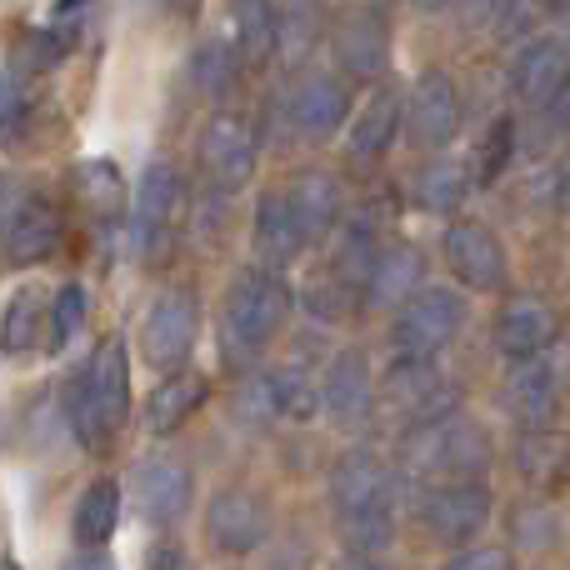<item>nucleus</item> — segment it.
Instances as JSON below:
<instances>
[{
    "mask_svg": "<svg viewBox=\"0 0 570 570\" xmlns=\"http://www.w3.org/2000/svg\"><path fill=\"white\" fill-rule=\"evenodd\" d=\"M331 501H335V521L341 535L355 546L361 556L381 551L395 531V485L391 471L381 465L375 451H345L331 471Z\"/></svg>",
    "mask_w": 570,
    "mask_h": 570,
    "instance_id": "nucleus-1",
    "label": "nucleus"
},
{
    "mask_svg": "<svg viewBox=\"0 0 570 570\" xmlns=\"http://www.w3.org/2000/svg\"><path fill=\"white\" fill-rule=\"evenodd\" d=\"M130 415V361H126V341L106 335L90 351L80 381H70V425H76L80 445L96 455L110 451V441L120 435Z\"/></svg>",
    "mask_w": 570,
    "mask_h": 570,
    "instance_id": "nucleus-2",
    "label": "nucleus"
},
{
    "mask_svg": "<svg viewBox=\"0 0 570 570\" xmlns=\"http://www.w3.org/2000/svg\"><path fill=\"white\" fill-rule=\"evenodd\" d=\"M491 471V445L475 425L445 421L421 425V431L401 435V475L425 491H445V485H471Z\"/></svg>",
    "mask_w": 570,
    "mask_h": 570,
    "instance_id": "nucleus-3",
    "label": "nucleus"
},
{
    "mask_svg": "<svg viewBox=\"0 0 570 570\" xmlns=\"http://www.w3.org/2000/svg\"><path fill=\"white\" fill-rule=\"evenodd\" d=\"M291 315V285L276 271H240L226 291V345L230 361H256Z\"/></svg>",
    "mask_w": 570,
    "mask_h": 570,
    "instance_id": "nucleus-4",
    "label": "nucleus"
},
{
    "mask_svg": "<svg viewBox=\"0 0 570 570\" xmlns=\"http://www.w3.org/2000/svg\"><path fill=\"white\" fill-rule=\"evenodd\" d=\"M445 415H455V391L435 371V361H395L385 385L375 391V425L391 435H411Z\"/></svg>",
    "mask_w": 570,
    "mask_h": 570,
    "instance_id": "nucleus-5",
    "label": "nucleus"
},
{
    "mask_svg": "<svg viewBox=\"0 0 570 570\" xmlns=\"http://www.w3.org/2000/svg\"><path fill=\"white\" fill-rule=\"evenodd\" d=\"M461 321H465V301L455 291H445V285L415 291L411 301L395 311V325H391L395 361H435V355L455 341Z\"/></svg>",
    "mask_w": 570,
    "mask_h": 570,
    "instance_id": "nucleus-6",
    "label": "nucleus"
},
{
    "mask_svg": "<svg viewBox=\"0 0 570 570\" xmlns=\"http://www.w3.org/2000/svg\"><path fill=\"white\" fill-rule=\"evenodd\" d=\"M180 210H186V186L170 160H150L136 186V246L146 261H166L176 246Z\"/></svg>",
    "mask_w": 570,
    "mask_h": 570,
    "instance_id": "nucleus-7",
    "label": "nucleus"
},
{
    "mask_svg": "<svg viewBox=\"0 0 570 570\" xmlns=\"http://www.w3.org/2000/svg\"><path fill=\"white\" fill-rule=\"evenodd\" d=\"M196 331H200V301L190 291H166L156 295V305L146 311L140 325V345H146V361L156 371H186V355L196 351Z\"/></svg>",
    "mask_w": 570,
    "mask_h": 570,
    "instance_id": "nucleus-8",
    "label": "nucleus"
},
{
    "mask_svg": "<svg viewBox=\"0 0 570 570\" xmlns=\"http://www.w3.org/2000/svg\"><path fill=\"white\" fill-rule=\"evenodd\" d=\"M256 130H250L246 116L236 110H220V116L206 120L200 130V170L210 176L216 190H240L250 176H256Z\"/></svg>",
    "mask_w": 570,
    "mask_h": 570,
    "instance_id": "nucleus-9",
    "label": "nucleus"
},
{
    "mask_svg": "<svg viewBox=\"0 0 570 570\" xmlns=\"http://www.w3.org/2000/svg\"><path fill=\"white\" fill-rule=\"evenodd\" d=\"M206 541L216 556H250L266 541V501L246 485H226L206 505Z\"/></svg>",
    "mask_w": 570,
    "mask_h": 570,
    "instance_id": "nucleus-10",
    "label": "nucleus"
},
{
    "mask_svg": "<svg viewBox=\"0 0 570 570\" xmlns=\"http://www.w3.org/2000/svg\"><path fill=\"white\" fill-rule=\"evenodd\" d=\"M345 116H351V96H345L341 76L301 70V76L285 86V120H291V130H301L305 140H325L331 130L345 126Z\"/></svg>",
    "mask_w": 570,
    "mask_h": 570,
    "instance_id": "nucleus-11",
    "label": "nucleus"
},
{
    "mask_svg": "<svg viewBox=\"0 0 570 570\" xmlns=\"http://www.w3.org/2000/svg\"><path fill=\"white\" fill-rule=\"evenodd\" d=\"M405 126H411L415 146L425 150H445L461 136V96H455V80L445 70H421L411 100H405Z\"/></svg>",
    "mask_w": 570,
    "mask_h": 570,
    "instance_id": "nucleus-12",
    "label": "nucleus"
},
{
    "mask_svg": "<svg viewBox=\"0 0 570 570\" xmlns=\"http://www.w3.org/2000/svg\"><path fill=\"white\" fill-rule=\"evenodd\" d=\"M331 56L341 76L351 80H381L385 60H391V30L375 10H345L331 26Z\"/></svg>",
    "mask_w": 570,
    "mask_h": 570,
    "instance_id": "nucleus-13",
    "label": "nucleus"
},
{
    "mask_svg": "<svg viewBox=\"0 0 570 570\" xmlns=\"http://www.w3.org/2000/svg\"><path fill=\"white\" fill-rule=\"evenodd\" d=\"M445 266L455 271V281L471 291H501L505 285V246L495 240V230L485 220H455L445 230Z\"/></svg>",
    "mask_w": 570,
    "mask_h": 570,
    "instance_id": "nucleus-14",
    "label": "nucleus"
},
{
    "mask_svg": "<svg viewBox=\"0 0 570 570\" xmlns=\"http://www.w3.org/2000/svg\"><path fill=\"white\" fill-rule=\"evenodd\" d=\"M556 335H561V325H556V311L541 295H511L495 311V351L505 361H535L556 345Z\"/></svg>",
    "mask_w": 570,
    "mask_h": 570,
    "instance_id": "nucleus-15",
    "label": "nucleus"
},
{
    "mask_svg": "<svg viewBox=\"0 0 570 570\" xmlns=\"http://www.w3.org/2000/svg\"><path fill=\"white\" fill-rule=\"evenodd\" d=\"M511 86L531 110H546L570 86V46L556 36H531L515 50Z\"/></svg>",
    "mask_w": 570,
    "mask_h": 570,
    "instance_id": "nucleus-16",
    "label": "nucleus"
},
{
    "mask_svg": "<svg viewBox=\"0 0 570 570\" xmlns=\"http://www.w3.org/2000/svg\"><path fill=\"white\" fill-rule=\"evenodd\" d=\"M60 250V216L46 196H20L10 200L6 216V261L10 266H36V261H50Z\"/></svg>",
    "mask_w": 570,
    "mask_h": 570,
    "instance_id": "nucleus-17",
    "label": "nucleus"
},
{
    "mask_svg": "<svg viewBox=\"0 0 570 570\" xmlns=\"http://www.w3.org/2000/svg\"><path fill=\"white\" fill-rule=\"evenodd\" d=\"M485 521H491V491H485L481 481L445 485V491L425 495V525H431V535L445 546H471Z\"/></svg>",
    "mask_w": 570,
    "mask_h": 570,
    "instance_id": "nucleus-18",
    "label": "nucleus"
},
{
    "mask_svg": "<svg viewBox=\"0 0 570 570\" xmlns=\"http://www.w3.org/2000/svg\"><path fill=\"white\" fill-rule=\"evenodd\" d=\"M136 501L150 525H176L190 505V475L176 455H146L136 465Z\"/></svg>",
    "mask_w": 570,
    "mask_h": 570,
    "instance_id": "nucleus-19",
    "label": "nucleus"
},
{
    "mask_svg": "<svg viewBox=\"0 0 570 570\" xmlns=\"http://www.w3.org/2000/svg\"><path fill=\"white\" fill-rule=\"evenodd\" d=\"M321 401L341 425H355V421H365V415H375V381H371V365H365L361 351L335 355L321 381Z\"/></svg>",
    "mask_w": 570,
    "mask_h": 570,
    "instance_id": "nucleus-20",
    "label": "nucleus"
},
{
    "mask_svg": "<svg viewBox=\"0 0 570 570\" xmlns=\"http://www.w3.org/2000/svg\"><path fill=\"white\" fill-rule=\"evenodd\" d=\"M305 246H311V236H305L291 196H285V190L261 196V206H256V250H261V261L281 271V266H291Z\"/></svg>",
    "mask_w": 570,
    "mask_h": 570,
    "instance_id": "nucleus-21",
    "label": "nucleus"
},
{
    "mask_svg": "<svg viewBox=\"0 0 570 570\" xmlns=\"http://www.w3.org/2000/svg\"><path fill=\"white\" fill-rule=\"evenodd\" d=\"M405 90L401 86H381L371 100H365L361 110H355V120H351V150L361 160H381L385 150L395 146V130H401V120H405Z\"/></svg>",
    "mask_w": 570,
    "mask_h": 570,
    "instance_id": "nucleus-22",
    "label": "nucleus"
},
{
    "mask_svg": "<svg viewBox=\"0 0 570 570\" xmlns=\"http://www.w3.org/2000/svg\"><path fill=\"white\" fill-rule=\"evenodd\" d=\"M230 20H236V50L246 66H271L285 40V10L276 0H230Z\"/></svg>",
    "mask_w": 570,
    "mask_h": 570,
    "instance_id": "nucleus-23",
    "label": "nucleus"
},
{
    "mask_svg": "<svg viewBox=\"0 0 570 570\" xmlns=\"http://www.w3.org/2000/svg\"><path fill=\"white\" fill-rule=\"evenodd\" d=\"M561 385L566 371H556L551 355H535V361H515L511 375V411L531 425H546L561 411Z\"/></svg>",
    "mask_w": 570,
    "mask_h": 570,
    "instance_id": "nucleus-24",
    "label": "nucleus"
},
{
    "mask_svg": "<svg viewBox=\"0 0 570 570\" xmlns=\"http://www.w3.org/2000/svg\"><path fill=\"white\" fill-rule=\"evenodd\" d=\"M206 391H210V381L200 371H170L166 381L150 391V401H146L150 435H176L180 425H186L190 415L206 405Z\"/></svg>",
    "mask_w": 570,
    "mask_h": 570,
    "instance_id": "nucleus-25",
    "label": "nucleus"
},
{
    "mask_svg": "<svg viewBox=\"0 0 570 570\" xmlns=\"http://www.w3.org/2000/svg\"><path fill=\"white\" fill-rule=\"evenodd\" d=\"M285 196H291L295 216H301V226H305L311 240L331 236L335 220H341V206H345L341 180H335L331 170H301V176L285 186Z\"/></svg>",
    "mask_w": 570,
    "mask_h": 570,
    "instance_id": "nucleus-26",
    "label": "nucleus"
},
{
    "mask_svg": "<svg viewBox=\"0 0 570 570\" xmlns=\"http://www.w3.org/2000/svg\"><path fill=\"white\" fill-rule=\"evenodd\" d=\"M425 276V256L415 246H385L381 250V266H375L371 285H365V295H371V305H385V311H401L405 301H411L415 291H425L421 285Z\"/></svg>",
    "mask_w": 570,
    "mask_h": 570,
    "instance_id": "nucleus-27",
    "label": "nucleus"
},
{
    "mask_svg": "<svg viewBox=\"0 0 570 570\" xmlns=\"http://www.w3.org/2000/svg\"><path fill=\"white\" fill-rule=\"evenodd\" d=\"M120 525V491L116 481H96L86 495H80L76 505V541L86 546V551H100V546L116 535Z\"/></svg>",
    "mask_w": 570,
    "mask_h": 570,
    "instance_id": "nucleus-28",
    "label": "nucleus"
},
{
    "mask_svg": "<svg viewBox=\"0 0 570 570\" xmlns=\"http://www.w3.org/2000/svg\"><path fill=\"white\" fill-rule=\"evenodd\" d=\"M465 196H471V176H465V166H461V160H451V156L431 160V166L415 176V200H421L425 210L451 216V210H461Z\"/></svg>",
    "mask_w": 570,
    "mask_h": 570,
    "instance_id": "nucleus-29",
    "label": "nucleus"
},
{
    "mask_svg": "<svg viewBox=\"0 0 570 570\" xmlns=\"http://www.w3.org/2000/svg\"><path fill=\"white\" fill-rule=\"evenodd\" d=\"M375 266H381V246H375V230L365 226V220H355V226H345L341 246H335V281L345 285V291H355V285H371Z\"/></svg>",
    "mask_w": 570,
    "mask_h": 570,
    "instance_id": "nucleus-30",
    "label": "nucleus"
},
{
    "mask_svg": "<svg viewBox=\"0 0 570 570\" xmlns=\"http://www.w3.org/2000/svg\"><path fill=\"white\" fill-rule=\"evenodd\" d=\"M76 196L90 216L110 220L120 216V200H126V186H120V170L110 160H80L76 166Z\"/></svg>",
    "mask_w": 570,
    "mask_h": 570,
    "instance_id": "nucleus-31",
    "label": "nucleus"
},
{
    "mask_svg": "<svg viewBox=\"0 0 570 570\" xmlns=\"http://www.w3.org/2000/svg\"><path fill=\"white\" fill-rule=\"evenodd\" d=\"M190 80H196L200 96L210 100H230L240 86V60L230 46H220V40H210V46L196 50V60H190Z\"/></svg>",
    "mask_w": 570,
    "mask_h": 570,
    "instance_id": "nucleus-32",
    "label": "nucleus"
},
{
    "mask_svg": "<svg viewBox=\"0 0 570 570\" xmlns=\"http://www.w3.org/2000/svg\"><path fill=\"white\" fill-rule=\"evenodd\" d=\"M521 465H525V481L531 485H556L566 475V445L556 431H546V425H535V431H525V445H521Z\"/></svg>",
    "mask_w": 570,
    "mask_h": 570,
    "instance_id": "nucleus-33",
    "label": "nucleus"
},
{
    "mask_svg": "<svg viewBox=\"0 0 570 570\" xmlns=\"http://www.w3.org/2000/svg\"><path fill=\"white\" fill-rule=\"evenodd\" d=\"M40 295L36 291H16L10 295V305H6V351L10 355H26V351H36V341H40Z\"/></svg>",
    "mask_w": 570,
    "mask_h": 570,
    "instance_id": "nucleus-34",
    "label": "nucleus"
},
{
    "mask_svg": "<svg viewBox=\"0 0 570 570\" xmlns=\"http://www.w3.org/2000/svg\"><path fill=\"white\" fill-rule=\"evenodd\" d=\"M515 120L511 116H501L491 130H485V140H481V156H475V180L481 186H491V180H501L505 176V166H511V156H515Z\"/></svg>",
    "mask_w": 570,
    "mask_h": 570,
    "instance_id": "nucleus-35",
    "label": "nucleus"
},
{
    "mask_svg": "<svg viewBox=\"0 0 570 570\" xmlns=\"http://www.w3.org/2000/svg\"><path fill=\"white\" fill-rule=\"evenodd\" d=\"M86 311H90V301H86V285H60L56 291V305H50V341L56 345H70L80 331H86Z\"/></svg>",
    "mask_w": 570,
    "mask_h": 570,
    "instance_id": "nucleus-36",
    "label": "nucleus"
},
{
    "mask_svg": "<svg viewBox=\"0 0 570 570\" xmlns=\"http://www.w3.org/2000/svg\"><path fill=\"white\" fill-rule=\"evenodd\" d=\"M445 570H511V556L501 546H475V551H461Z\"/></svg>",
    "mask_w": 570,
    "mask_h": 570,
    "instance_id": "nucleus-37",
    "label": "nucleus"
},
{
    "mask_svg": "<svg viewBox=\"0 0 570 570\" xmlns=\"http://www.w3.org/2000/svg\"><path fill=\"white\" fill-rule=\"evenodd\" d=\"M455 6H461L465 26H491L495 16H505V6H511V0H455Z\"/></svg>",
    "mask_w": 570,
    "mask_h": 570,
    "instance_id": "nucleus-38",
    "label": "nucleus"
},
{
    "mask_svg": "<svg viewBox=\"0 0 570 570\" xmlns=\"http://www.w3.org/2000/svg\"><path fill=\"white\" fill-rule=\"evenodd\" d=\"M20 100H26V86H20V70L10 66L6 70V130L16 136V126H20Z\"/></svg>",
    "mask_w": 570,
    "mask_h": 570,
    "instance_id": "nucleus-39",
    "label": "nucleus"
},
{
    "mask_svg": "<svg viewBox=\"0 0 570 570\" xmlns=\"http://www.w3.org/2000/svg\"><path fill=\"white\" fill-rule=\"evenodd\" d=\"M60 570H116V561H110V556H100V551H86V556H70Z\"/></svg>",
    "mask_w": 570,
    "mask_h": 570,
    "instance_id": "nucleus-40",
    "label": "nucleus"
},
{
    "mask_svg": "<svg viewBox=\"0 0 570 570\" xmlns=\"http://www.w3.org/2000/svg\"><path fill=\"white\" fill-rule=\"evenodd\" d=\"M335 570H391L385 561H375V556H361V551H351L345 561H335Z\"/></svg>",
    "mask_w": 570,
    "mask_h": 570,
    "instance_id": "nucleus-41",
    "label": "nucleus"
},
{
    "mask_svg": "<svg viewBox=\"0 0 570 570\" xmlns=\"http://www.w3.org/2000/svg\"><path fill=\"white\" fill-rule=\"evenodd\" d=\"M76 6H86V0H56V16H70Z\"/></svg>",
    "mask_w": 570,
    "mask_h": 570,
    "instance_id": "nucleus-42",
    "label": "nucleus"
},
{
    "mask_svg": "<svg viewBox=\"0 0 570 570\" xmlns=\"http://www.w3.org/2000/svg\"><path fill=\"white\" fill-rule=\"evenodd\" d=\"M561 30H566V46H570V0H561Z\"/></svg>",
    "mask_w": 570,
    "mask_h": 570,
    "instance_id": "nucleus-43",
    "label": "nucleus"
},
{
    "mask_svg": "<svg viewBox=\"0 0 570 570\" xmlns=\"http://www.w3.org/2000/svg\"><path fill=\"white\" fill-rule=\"evenodd\" d=\"M415 6H421V10H435V6H445V0H415Z\"/></svg>",
    "mask_w": 570,
    "mask_h": 570,
    "instance_id": "nucleus-44",
    "label": "nucleus"
},
{
    "mask_svg": "<svg viewBox=\"0 0 570 570\" xmlns=\"http://www.w3.org/2000/svg\"><path fill=\"white\" fill-rule=\"evenodd\" d=\"M176 6H180V10H190V6H196V0H176Z\"/></svg>",
    "mask_w": 570,
    "mask_h": 570,
    "instance_id": "nucleus-45",
    "label": "nucleus"
},
{
    "mask_svg": "<svg viewBox=\"0 0 570 570\" xmlns=\"http://www.w3.org/2000/svg\"><path fill=\"white\" fill-rule=\"evenodd\" d=\"M566 200H570V170H566Z\"/></svg>",
    "mask_w": 570,
    "mask_h": 570,
    "instance_id": "nucleus-46",
    "label": "nucleus"
}]
</instances>
